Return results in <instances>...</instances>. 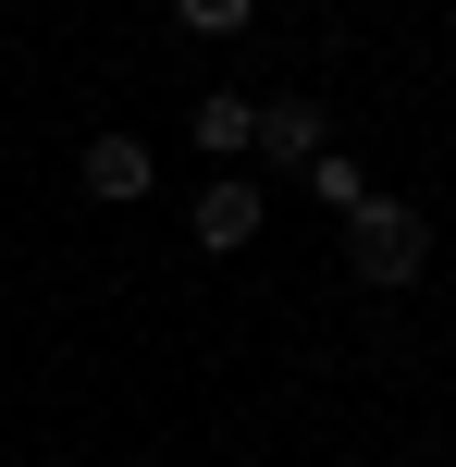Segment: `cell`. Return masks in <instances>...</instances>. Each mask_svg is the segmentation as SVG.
<instances>
[{"label": "cell", "instance_id": "8992f818", "mask_svg": "<svg viewBox=\"0 0 456 467\" xmlns=\"http://www.w3.org/2000/svg\"><path fill=\"white\" fill-rule=\"evenodd\" d=\"M296 185H309V197H321V210H334V222H345V210H358V197H370V172H358V161H345V148H321V161H309V172H296Z\"/></svg>", "mask_w": 456, "mask_h": 467}, {"label": "cell", "instance_id": "6da1fadb", "mask_svg": "<svg viewBox=\"0 0 456 467\" xmlns=\"http://www.w3.org/2000/svg\"><path fill=\"white\" fill-rule=\"evenodd\" d=\"M345 271H358L370 296L419 283V271H432V210H408V197H383V185H370L358 210H345Z\"/></svg>", "mask_w": 456, "mask_h": 467}, {"label": "cell", "instance_id": "3957f363", "mask_svg": "<svg viewBox=\"0 0 456 467\" xmlns=\"http://www.w3.org/2000/svg\"><path fill=\"white\" fill-rule=\"evenodd\" d=\"M186 234H197L210 258L260 246V172H210V185H197V210H186Z\"/></svg>", "mask_w": 456, "mask_h": 467}, {"label": "cell", "instance_id": "277c9868", "mask_svg": "<svg viewBox=\"0 0 456 467\" xmlns=\"http://www.w3.org/2000/svg\"><path fill=\"white\" fill-rule=\"evenodd\" d=\"M247 161H260V172H309V161H321V99H309V87L260 99V136H247Z\"/></svg>", "mask_w": 456, "mask_h": 467}, {"label": "cell", "instance_id": "52a82bcc", "mask_svg": "<svg viewBox=\"0 0 456 467\" xmlns=\"http://www.w3.org/2000/svg\"><path fill=\"white\" fill-rule=\"evenodd\" d=\"M173 25H186V37H247L260 0H173Z\"/></svg>", "mask_w": 456, "mask_h": 467}, {"label": "cell", "instance_id": "7a4b0ae2", "mask_svg": "<svg viewBox=\"0 0 456 467\" xmlns=\"http://www.w3.org/2000/svg\"><path fill=\"white\" fill-rule=\"evenodd\" d=\"M74 185H87L99 210H136V197L161 185V161H148V136H123V123H111V136H87V161H74Z\"/></svg>", "mask_w": 456, "mask_h": 467}, {"label": "cell", "instance_id": "5b68a950", "mask_svg": "<svg viewBox=\"0 0 456 467\" xmlns=\"http://www.w3.org/2000/svg\"><path fill=\"white\" fill-rule=\"evenodd\" d=\"M186 136L210 148V161H247V136H260V99H247V87H210V99L186 111Z\"/></svg>", "mask_w": 456, "mask_h": 467}]
</instances>
